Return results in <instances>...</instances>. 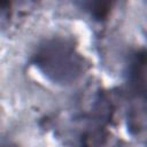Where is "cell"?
I'll list each match as a JSON object with an SVG mask.
<instances>
[{
  "label": "cell",
  "mask_w": 147,
  "mask_h": 147,
  "mask_svg": "<svg viewBox=\"0 0 147 147\" xmlns=\"http://www.w3.org/2000/svg\"><path fill=\"white\" fill-rule=\"evenodd\" d=\"M38 64L56 80L72 78L79 69L76 55L63 44H51L38 54Z\"/></svg>",
  "instance_id": "cell-1"
}]
</instances>
